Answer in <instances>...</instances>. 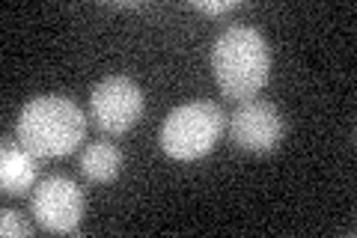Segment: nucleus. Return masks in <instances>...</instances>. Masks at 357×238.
<instances>
[{
  "label": "nucleus",
  "mask_w": 357,
  "mask_h": 238,
  "mask_svg": "<svg viewBox=\"0 0 357 238\" xmlns=\"http://www.w3.org/2000/svg\"><path fill=\"white\" fill-rule=\"evenodd\" d=\"M211 72L229 101H250L268 84L271 72V51L262 33L241 24L227 27L211 48Z\"/></svg>",
  "instance_id": "f257e3e1"
},
{
  "label": "nucleus",
  "mask_w": 357,
  "mask_h": 238,
  "mask_svg": "<svg viewBox=\"0 0 357 238\" xmlns=\"http://www.w3.org/2000/svg\"><path fill=\"white\" fill-rule=\"evenodd\" d=\"M18 143L39 158H66L86 137L84 110L66 96H36L15 122Z\"/></svg>",
  "instance_id": "f03ea898"
},
{
  "label": "nucleus",
  "mask_w": 357,
  "mask_h": 238,
  "mask_svg": "<svg viewBox=\"0 0 357 238\" xmlns=\"http://www.w3.org/2000/svg\"><path fill=\"white\" fill-rule=\"evenodd\" d=\"M227 117L215 101H188L167 113L158 143L176 161H199L218 146Z\"/></svg>",
  "instance_id": "7ed1b4c3"
},
{
  "label": "nucleus",
  "mask_w": 357,
  "mask_h": 238,
  "mask_svg": "<svg viewBox=\"0 0 357 238\" xmlns=\"http://www.w3.org/2000/svg\"><path fill=\"white\" fill-rule=\"evenodd\" d=\"M143 117V93L126 75L102 77L89 93V119L105 134H128Z\"/></svg>",
  "instance_id": "20e7f679"
},
{
  "label": "nucleus",
  "mask_w": 357,
  "mask_h": 238,
  "mask_svg": "<svg viewBox=\"0 0 357 238\" xmlns=\"http://www.w3.org/2000/svg\"><path fill=\"white\" fill-rule=\"evenodd\" d=\"M86 197L69 176H48L33 188L30 214L45 232H75L84 221Z\"/></svg>",
  "instance_id": "39448f33"
},
{
  "label": "nucleus",
  "mask_w": 357,
  "mask_h": 238,
  "mask_svg": "<svg viewBox=\"0 0 357 238\" xmlns=\"http://www.w3.org/2000/svg\"><path fill=\"white\" fill-rule=\"evenodd\" d=\"M227 128L236 149L250 155H268L283 143L286 122H283V113L271 101L250 98V101H241L227 117Z\"/></svg>",
  "instance_id": "423d86ee"
},
{
  "label": "nucleus",
  "mask_w": 357,
  "mask_h": 238,
  "mask_svg": "<svg viewBox=\"0 0 357 238\" xmlns=\"http://www.w3.org/2000/svg\"><path fill=\"white\" fill-rule=\"evenodd\" d=\"M39 176V155H33L21 143L3 140V152H0V188L6 197H24L33 191Z\"/></svg>",
  "instance_id": "0eeeda50"
},
{
  "label": "nucleus",
  "mask_w": 357,
  "mask_h": 238,
  "mask_svg": "<svg viewBox=\"0 0 357 238\" xmlns=\"http://www.w3.org/2000/svg\"><path fill=\"white\" fill-rule=\"evenodd\" d=\"M122 170V152L114 143L107 140H96L86 143L81 152V173L96 185H110Z\"/></svg>",
  "instance_id": "6e6552de"
},
{
  "label": "nucleus",
  "mask_w": 357,
  "mask_h": 238,
  "mask_svg": "<svg viewBox=\"0 0 357 238\" xmlns=\"http://www.w3.org/2000/svg\"><path fill=\"white\" fill-rule=\"evenodd\" d=\"M0 232L6 238H27L33 235V226L24 221V214L15 209H3L0 211Z\"/></svg>",
  "instance_id": "1a4fd4ad"
},
{
  "label": "nucleus",
  "mask_w": 357,
  "mask_h": 238,
  "mask_svg": "<svg viewBox=\"0 0 357 238\" xmlns=\"http://www.w3.org/2000/svg\"><path fill=\"white\" fill-rule=\"evenodd\" d=\"M194 6L199 9V13H208V15H227V13H232V9H238L236 0H220V3H208V0H197Z\"/></svg>",
  "instance_id": "9d476101"
}]
</instances>
